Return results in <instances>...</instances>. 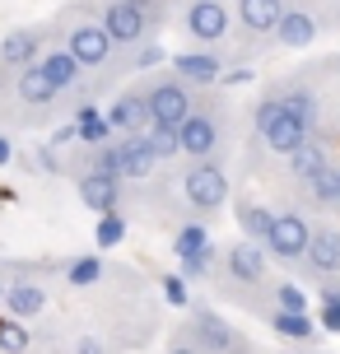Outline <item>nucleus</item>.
Returning <instances> with one entry per match:
<instances>
[{
  "mask_svg": "<svg viewBox=\"0 0 340 354\" xmlns=\"http://www.w3.org/2000/svg\"><path fill=\"white\" fill-rule=\"evenodd\" d=\"M37 71L52 80V88L66 98V103H93V88H89V75H84V66L75 61L61 42H47L42 47V56H37Z\"/></svg>",
  "mask_w": 340,
  "mask_h": 354,
  "instance_id": "nucleus-15",
  "label": "nucleus"
},
{
  "mask_svg": "<svg viewBox=\"0 0 340 354\" xmlns=\"http://www.w3.org/2000/svg\"><path fill=\"white\" fill-rule=\"evenodd\" d=\"M285 163H289V177H294L299 187H308L312 177H322L326 168L336 163V154H331V145H326V140H308L303 149H294Z\"/></svg>",
  "mask_w": 340,
  "mask_h": 354,
  "instance_id": "nucleus-23",
  "label": "nucleus"
},
{
  "mask_svg": "<svg viewBox=\"0 0 340 354\" xmlns=\"http://www.w3.org/2000/svg\"><path fill=\"white\" fill-rule=\"evenodd\" d=\"M98 19H103V28H108L117 52H131V47L149 42L154 28H159L140 0H98Z\"/></svg>",
  "mask_w": 340,
  "mask_h": 354,
  "instance_id": "nucleus-11",
  "label": "nucleus"
},
{
  "mask_svg": "<svg viewBox=\"0 0 340 354\" xmlns=\"http://www.w3.org/2000/svg\"><path fill=\"white\" fill-rule=\"evenodd\" d=\"M173 252H178V275L182 280H215L219 248L210 243L205 219H187V224H178V233H173Z\"/></svg>",
  "mask_w": 340,
  "mask_h": 354,
  "instance_id": "nucleus-13",
  "label": "nucleus"
},
{
  "mask_svg": "<svg viewBox=\"0 0 340 354\" xmlns=\"http://www.w3.org/2000/svg\"><path fill=\"white\" fill-rule=\"evenodd\" d=\"M28 354H61V345H33Z\"/></svg>",
  "mask_w": 340,
  "mask_h": 354,
  "instance_id": "nucleus-37",
  "label": "nucleus"
},
{
  "mask_svg": "<svg viewBox=\"0 0 340 354\" xmlns=\"http://www.w3.org/2000/svg\"><path fill=\"white\" fill-rule=\"evenodd\" d=\"M270 308H285V313H308V294L299 289V284H270Z\"/></svg>",
  "mask_w": 340,
  "mask_h": 354,
  "instance_id": "nucleus-29",
  "label": "nucleus"
},
{
  "mask_svg": "<svg viewBox=\"0 0 340 354\" xmlns=\"http://www.w3.org/2000/svg\"><path fill=\"white\" fill-rule=\"evenodd\" d=\"M66 177L75 182L79 201H84L93 214H112V210H122V205H126V182H122V177H112V173H103V168H93L84 154H79L75 163H66Z\"/></svg>",
  "mask_w": 340,
  "mask_h": 354,
  "instance_id": "nucleus-14",
  "label": "nucleus"
},
{
  "mask_svg": "<svg viewBox=\"0 0 340 354\" xmlns=\"http://www.w3.org/2000/svg\"><path fill=\"white\" fill-rule=\"evenodd\" d=\"M266 248L252 243V238H238L229 248H219V261H215V280H219V294H229L238 308H252V313H266L256 294H266L270 303V280H266Z\"/></svg>",
  "mask_w": 340,
  "mask_h": 354,
  "instance_id": "nucleus-3",
  "label": "nucleus"
},
{
  "mask_svg": "<svg viewBox=\"0 0 340 354\" xmlns=\"http://www.w3.org/2000/svg\"><path fill=\"white\" fill-rule=\"evenodd\" d=\"M178 196L187 214H200V219H210L229 205V163L224 159H196L187 163L178 177Z\"/></svg>",
  "mask_w": 340,
  "mask_h": 354,
  "instance_id": "nucleus-8",
  "label": "nucleus"
},
{
  "mask_svg": "<svg viewBox=\"0 0 340 354\" xmlns=\"http://www.w3.org/2000/svg\"><path fill=\"white\" fill-rule=\"evenodd\" d=\"M61 275H66V289H93L108 275V266L98 257H75V261H61Z\"/></svg>",
  "mask_w": 340,
  "mask_h": 354,
  "instance_id": "nucleus-26",
  "label": "nucleus"
},
{
  "mask_svg": "<svg viewBox=\"0 0 340 354\" xmlns=\"http://www.w3.org/2000/svg\"><path fill=\"white\" fill-rule=\"evenodd\" d=\"M93 238H98V248H103V252L122 248V238H126V214H122V210L103 214V219H98V233H93Z\"/></svg>",
  "mask_w": 340,
  "mask_h": 354,
  "instance_id": "nucleus-30",
  "label": "nucleus"
},
{
  "mask_svg": "<svg viewBox=\"0 0 340 354\" xmlns=\"http://www.w3.org/2000/svg\"><path fill=\"white\" fill-rule=\"evenodd\" d=\"M326 28V15L312 5V0H285V19H280V28H275V47H285V52H303L312 37Z\"/></svg>",
  "mask_w": 340,
  "mask_h": 354,
  "instance_id": "nucleus-17",
  "label": "nucleus"
},
{
  "mask_svg": "<svg viewBox=\"0 0 340 354\" xmlns=\"http://www.w3.org/2000/svg\"><path fill=\"white\" fill-rule=\"evenodd\" d=\"M52 42V33L42 28V24H23V28H10V33L0 37V66H15V71H23V66H37V56H42V47Z\"/></svg>",
  "mask_w": 340,
  "mask_h": 354,
  "instance_id": "nucleus-20",
  "label": "nucleus"
},
{
  "mask_svg": "<svg viewBox=\"0 0 340 354\" xmlns=\"http://www.w3.org/2000/svg\"><path fill=\"white\" fill-rule=\"evenodd\" d=\"M47 33H52V42H61L66 52L84 66V75H89V88L93 98L98 93H108L112 84V66H117V47H112L108 28H103V19H98V0H84V5H66L61 15L47 24ZM122 71V66H117Z\"/></svg>",
  "mask_w": 340,
  "mask_h": 354,
  "instance_id": "nucleus-1",
  "label": "nucleus"
},
{
  "mask_svg": "<svg viewBox=\"0 0 340 354\" xmlns=\"http://www.w3.org/2000/svg\"><path fill=\"white\" fill-rule=\"evenodd\" d=\"M178 28L191 37V47H224L233 37V15L224 0H187L178 10Z\"/></svg>",
  "mask_w": 340,
  "mask_h": 354,
  "instance_id": "nucleus-12",
  "label": "nucleus"
},
{
  "mask_svg": "<svg viewBox=\"0 0 340 354\" xmlns=\"http://www.w3.org/2000/svg\"><path fill=\"white\" fill-rule=\"evenodd\" d=\"M163 354H205V350L196 345L191 326H187V322H178V326H173V336H168V345H163Z\"/></svg>",
  "mask_w": 340,
  "mask_h": 354,
  "instance_id": "nucleus-31",
  "label": "nucleus"
},
{
  "mask_svg": "<svg viewBox=\"0 0 340 354\" xmlns=\"http://www.w3.org/2000/svg\"><path fill=\"white\" fill-rule=\"evenodd\" d=\"M5 289H10V261L0 257V303H5Z\"/></svg>",
  "mask_w": 340,
  "mask_h": 354,
  "instance_id": "nucleus-36",
  "label": "nucleus"
},
{
  "mask_svg": "<svg viewBox=\"0 0 340 354\" xmlns=\"http://www.w3.org/2000/svg\"><path fill=\"white\" fill-rule=\"evenodd\" d=\"M103 117H108L112 136H140L149 131V112H144V98H140V84L122 88L108 107H103Z\"/></svg>",
  "mask_w": 340,
  "mask_h": 354,
  "instance_id": "nucleus-21",
  "label": "nucleus"
},
{
  "mask_svg": "<svg viewBox=\"0 0 340 354\" xmlns=\"http://www.w3.org/2000/svg\"><path fill=\"white\" fill-rule=\"evenodd\" d=\"M322 331H340V308H331V303H322V322H317Z\"/></svg>",
  "mask_w": 340,
  "mask_h": 354,
  "instance_id": "nucleus-33",
  "label": "nucleus"
},
{
  "mask_svg": "<svg viewBox=\"0 0 340 354\" xmlns=\"http://www.w3.org/2000/svg\"><path fill=\"white\" fill-rule=\"evenodd\" d=\"M66 98L52 88V80L37 66H0V126L5 131H37L61 117Z\"/></svg>",
  "mask_w": 340,
  "mask_h": 354,
  "instance_id": "nucleus-2",
  "label": "nucleus"
},
{
  "mask_svg": "<svg viewBox=\"0 0 340 354\" xmlns=\"http://www.w3.org/2000/svg\"><path fill=\"white\" fill-rule=\"evenodd\" d=\"M336 214H340V196H336Z\"/></svg>",
  "mask_w": 340,
  "mask_h": 354,
  "instance_id": "nucleus-38",
  "label": "nucleus"
},
{
  "mask_svg": "<svg viewBox=\"0 0 340 354\" xmlns=\"http://www.w3.org/2000/svg\"><path fill=\"white\" fill-rule=\"evenodd\" d=\"M187 326H191V336H196V345L205 354H261L256 350V340L247 336V331H238L224 313H215V308H205V303H196V308H187Z\"/></svg>",
  "mask_w": 340,
  "mask_h": 354,
  "instance_id": "nucleus-9",
  "label": "nucleus"
},
{
  "mask_svg": "<svg viewBox=\"0 0 340 354\" xmlns=\"http://www.w3.org/2000/svg\"><path fill=\"white\" fill-rule=\"evenodd\" d=\"M229 140H233V107H229V98L215 93V88H200L191 117L178 126L182 159H187V163H196V159H224Z\"/></svg>",
  "mask_w": 340,
  "mask_h": 354,
  "instance_id": "nucleus-4",
  "label": "nucleus"
},
{
  "mask_svg": "<svg viewBox=\"0 0 340 354\" xmlns=\"http://www.w3.org/2000/svg\"><path fill=\"white\" fill-rule=\"evenodd\" d=\"M233 219H238V229H243V238H252V243H261L266 248V233H270V205H261L256 196H238V205H233Z\"/></svg>",
  "mask_w": 340,
  "mask_h": 354,
  "instance_id": "nucleus-24",
  "label": "nucleus"
},
{
  "mask_svg": "<svg viewBox=\"0 0 340 354\" xmlns=\"http://www.w3.org/2000/svg\"><path fill=\"white\" fill-rule=\"evenodd\" d=\"M144 145H149V154L159 163H173L182 159V149H178V131H163V126H149L144 131Z\"/></svg>",
  "mask_w": 340,
  "mask_h": 354,
  "instance_id": "nucleus-27",
  "label": "nucleus"
},
{
  "mask_svg": "<svg viewBox=\"0 0 340 354\" xmlns=\"http://www.w3.org/2000/svg\"><path fill=\"white\" fill-rule=\"evenodd\" d=\"M308 243H312V219L303 210H275L270 214V233H266V257L275 266H289L299 270L308 257Z\"/></svg>",
  "mask_w": 340,
  "mask_h": 354,
  "instance_id": "nucleus-10",
  "label": "nucleus"
},
{
  "mask_svg": "<svg viewBox=\"0 0 340 354\" xmlns=\"http://www.w3.org/2000/svg\"><path fill=\"white\" fill-rule=\"evenodd\" d=\"M224 66H229V56L219 52V47H191V52H178L173 61H168V71L182 75L191 88L224 84Z\"/></svg>",
  "mask_w": 340,
  "mask_h": 354,
  "instance_id": "nucleus-18",
  "label": "nucleus"
},
{
  "mask_svg": "<svg viewBox=\"0 0 340 354\" xmlns=\"http://www.w3.org/2000/svg\"><path fill=\"white\" fill-rule=\"evenodd\" d=\"M163 299H168V303H178V308H187V303H191V299H187V280H182V275H163Z\"/></svg>",
  "mask_w": 340,
  "mask_h": 354,
  "instance_id": "nucleus-32",
  "label": "nucleus"
},
{
  "mask_svg": "<svg viewBox=\"0 0 340 354\" xmlns=\"http://www.w3.org/2000/svg\"><path fill=\"white\" fill-rule=\"evenodd\" d=\"M266 331H275L280 340H289V345H317V322H312V313H285V308H270L266 313Z\"/></svg>",
  "mask_w": 340,
  "mask_h": 354,
  "instance_id": "nucleus-22",
  "label": "nucleus"
},
{
  "mask_svg": "<svg viewBox=\"0 0 340 354\" xmlns=\"http://www.w3.org/2000/svg\"><path fill=\"white\" fill-rule=\"evenodd\" d=\"M280 19H285V0H233V33L247 37L252 47L275 42Z\"/></svg>",
  "mask_w": 340,
  "mask_h": 354,
  "instance_id": "nucleus-16",
  "label": "nucleus"
},
{
  "mask_svg": "<svg viewBox=\"0 0 340 354\" xmlns=\"http://www.w3.org/2000/svg\"><path fill=\"white\" fill-rule=\"evenodd\" d=\"M15 159V140H10V131H0V168Z\"/></svg>",
  "mask_w": 340,
  "mask_h": 354,
  "instance_id": "nucleus-34",
  "label": "nucleus"
},
{
  "mask_svg": "<svg viewBox=\"0 0 340 354\" xmlns=\"http://www.w3.org/2000/svg\"><path fill=\"white\" fill-rule=\"evenodd\" d=\"M61 354H117V345L103 331H79V336H70L61 345Z\"/></svg>",
  "mask_w": 340,
  "mask_h": 354,
  "instance_id": "nucleus-28",
  "label": "nucleus"
},
{
  "mask_svg": "<svg viewBox=\"0 0 340 354\" xmlns=\"http://www.w3.org/2000/svg\"><path fill=\"white\" fill-rule=\"evenodd\" d=\"M33 345H37V336H33V326H28V322L0 313V354H28Z\"/></svg>",
  "mask_w": 340,
  "mask_h": 354,
  "instance_id": "nucleus-25",
  "label": "nucleus"
},
{
  "mask_svg": "<svg viewBox=\"0 0 340 354\" xmlns=\"http://www.w3.org/2000/svg\"><path fill=\"white\" fill-rule=\"evenodd\" d=\"M140 98H144V112H149V126L178 131V126L191 117L200 88H191L182 75L168 71V66H159L154 75H144V80H140Z\"/></svg>",
  "mask_w": 340,
  "mask_h": 354,
  "instance_id": "nucleus-5",
  "label": "nucleus"
},
{
  "mask_svg": "<svg viewBox=\"0 0 340 354\" xmlns=\"http://www.w3.org/2000/svg\"><path fill=\"white\" fill-rule=\"evenodd\" d=\"M252 140L261 145L266 154H280V159H289L294 149H303L308 140H312V131H308L294 112H289L280 98H270L266 88H261V98L252 103Z\"/></svg>",
  "mask_w": 340,
  "mask_h": 354,
  "instance_id": "nucleus-6",
  "label": "nucleus"
},
{
  "mask_svg": "<svg viewBox=\"0 0 340 354\" xmlns=\"http://www.w3.org/2000/svg\"><path fill=\"white\" fill-rule=\"evenodd\" d=\"M299 270L317 284L340 280V229L336 224H312V243H308V257Z\"/></svg>",
  "mask_w": 340,
  "mask_h": 354,
  "instance_id": "nucleus-19",
  "label": "nucleus"
},
{
  "mask_svg": "<svg viewBox=\"0 0 340 354\" xmlns=\"http://www.w3.org/2000/svg\"><path fill=\"white\" fill-rule=\"evenodd\" d=\"M52 275H61V261H10V289L5 313L19 322H33L52 303Z\"/></svg>",
  "mask_w": 340,
  "mask_h": 354,
  "instance_id": "nucleus-7",
  "label": "nucleus"
},
{
  "mask_svg": "<svg viewBox=\"0 0 340 354\" xmlns=\"http://www.w3.org/2000/svg\"><path fill=\"white\" fill-rule=\"evenodd\" d=\"M275 354H326V350H317V345H285V350H275Z\"/></svg>",
  "mask_w": 340,
  "mask_h": 354,
  "instance_id": "nucleus-35",
  "label": "nucleus"
}]
</instances>
